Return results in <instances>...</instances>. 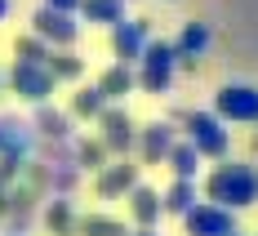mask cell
I'll list each match as a JSON object with an SVG mask.
<instances>
[{
  "label": "cell",
  "instance_id": "6da1fadb",
  "mask_svg": "<svg viewBox=\"0 0 258 236\" xmlns=\"http://www.w3.org/2000/svg\"><path fill=\"white\" fill-rule=\"evenodd\" d=\"M205 201L223 210H249L258 205V169L240 160H218L205 174Z\"/></svg>",
  "mask_w": 258,
  "mask_h": 236
},
{
  "label": "cell",
  "instance_id": "7a4b0ae2",
  "mask_svg": "<svg viewBox=\"0 0 258 236\" xmlns=\"http://www.w3.org/2000/svg\"><path fill=\"white\" fill-rule=\"evenodd\" d=\"M174 67H178V53L169 40H147L138 53V72H134V89L143 94H169L174 85Z\"/></svg>",
  "mask_w": 258,
  "mask_h": 236
},
{
  "label": "cell",
  "instance_id": "3957f363",
  "mask_svg": "<svg viewBox=\"0 0 258 236\" xmlns=\"http://www.w3.org/2000/svg\"><path fill=\"white\" fill-rule=\"evenodd\" d=\"M187 121V143L201 152V160H227L232 156V130L214 111H182Z\"/></svg>",
  "mask_w": 258,
  "mask_h": 236
},
{
  "label": "cell",
  "instance_id": "277c9868",
  "mask_svg": "<svg viewBox=\"0 0 258 236\" xmlns=\"http://www.w3.org/2000/svg\"><path fill=\"white\" fill-rule=\"evenodd\" d=\"M214 116L223 125H258V89L240 85V80H227L214 94Z\"/></svg>",
  "mask_w": 258,
  "mask_h": 236
},
{
  "label": "cell",
  "instance_id": "5b68a950",
  "mask_svg": "<svg viewBox=\"0 0 258 236\" xmlns=\"http://www.w3.org/2000/svg\"><path fill=\"white\" fill-rule=\"evenodd\" d=\"M31 36H40L49 49H72L80 40V23H76V14H62V9L40 5L31 14Z\"/></svg>",
  "mask_w": 258,
  "mask_h": 236
},
{
  "label": "cell",
  "instance_id": "8992f818",
  "mask_svg": "<svg viewBox=\"0 0 258 236\" xmlns=\"http://www.w3.org/2000/svg\"><path fill=\"white\" fill-rule=\"evenodd\" d=\"M98 143L107 147V156H125L129 147H134V138H138V130H134V116H129L120 103H107L103 111H98Z\"/></svg>",
  "mask_w": 258,
  "mask_h": 236
},
{
  "label": "cell",
  "instance_id": "52a82bcc",
  "mask_svg": "<svg viewBox=\"0 0 258 236\" xmlns=\"http://www.w3.org/2000/svg\"><path fill=\"white\" fill-rule=\"evenodd\" d=\"M53 85H58V80L45 72V63H18V58H14V67H9V89H14L18 98H27V103H49Z\"/></svg>",
  "mask_w": 258,
  "mask_h": 236
},
{
  "label": "cell",
  "instance_id": "ba28073f",
  "mask_svg": "<svg viewBox=\"0 0 258 236\" xmlns=\"http://www.w3.org/2000/svg\"><path fill=\"white\" fill-rule=\"evenodd\" d=\"M182 227H187V236H227L236 232V210H223L214 201H196L182 214Z\"/></svg>",
  "mask_w": 258,
  "mask_h": 236
},
{
  "label": "cell",
  "instance_id": "9c48e42d",
  "mask_svg": "<svg viewBox=\"0 0 258 236\" xmlns=\"http://www.w3.org/2000/svg\"><path fill=\"white\" fill-rule=\"evenodd\" d=\"M147 40H152L147 18H120V23L111 27V53H116V63H129V67H134Z\"/></svg>",
  "mask_w": 258,
  "mask_h": 236
},
{
  "label": "cell",
  "instance_id": "30bf717a",
  "mask_svg": "<svg viewBox=\"0 0 258 236\" xmlns=\"http://www.w3.org/2000/svg\"><path fill=\"white\" fill-rule=\"evenodd\" d=\"M134 183H138V165H129V160L120 156L116 165H103V169H98V179H94V192H98L103 201H111V196H125Z\"/></svg>",
  "mask_w": 258,
  "mask_h": 236
},
{
  "label": "cell",
  "instance_id": "8fae6325",
  "mask_svg": "<svg viewBox=\"0 0 258 236\" xmlns=\"http://www.w3.org/2000/svg\"><path fill=\"white\" fill-rule=\"evenodd\" d=\"M169 45H174V53H178V63H182V67H196V63H201V58L209 53V27L191 18V23H182L178 40H169Z\"/></svg>",
  "mask_w": 258,
  "mask_h": 236
},
{
  "label": "cell",
  "instance_id": "7c38bea8",
  "mask_svg": "<svg viewBox=\"0 0 258 236\" xmlns=\"http://www.w3.org/2000/svg\"><path fill=\"white\" fill-rule=\"evenodd\" d=\"M134 143H138V152H143V165H160L165 152L174 147V125H169V121H152Z\"/></svg>",
  "mask_w": 258,
  "mask_h": 236
},
{
  "label": "cell",
  "instance_id": "4fadbf2b",
  "mask_svg": "<svg viewBox=\"0 0 258 236\" xmlns=\"http://www.w3.org/2000/svg\"><path fill=\"white\" fill-rule=\"evenodd\" d=\"M125 196H129V214H134V223H138V227H156V223H160L165 205H160V192H156V187L134 183Z\"/></svg>",
  "mask_w": 258,
  "mask_h": 236
},
{
  "label": "cell",
  "instance_id": "5bb4252c",
  "mask_svg": "<svg viewBox=\"0 0 258 236\" xmlns=\"http://www.w3.org/2000/svg\"><path fill=\"white\" fill-rule=\"evenodd\" d=\"M98 94H103L107 103H120L125 94H134V67L129 63H111L98 76Z\"/></svg>",
  "mask_w": 258,
  "mask_h": 236
},
{
  "label": "cell",
  "instance_id": "9a60e30c",
  "mask_svg": "<svg viewBox=\"0 0 258 236\" xmlns=\"http://www.w3.org/2000/svg\"><path fill=\"white\" fill-rule=\"evenodd\" d=\"M76 14L85 23H94V27H116L125 18V0H80Z\"/></svg>",
  "mask_w": 258,
  "mask_h": 236
},
{
  "label": "cell",
  "instance_id": "2e32d148",
  "mask_svg": "<svg viewBox=\"0 0 258 236\" xmlns=\"http://www.w3.org/2000/svg\"><path fill=\"white\" fill-rule=\"evenodd\" d=\"M165 165L174 169V179H196L201 174V152L187 138H174V147L165 152Z\"/></svg>",
  "mask_w": 258,
  "mask_h": 236
},
{
  "label": "cell",
  "instance_id": "e0dca14e",
  "mask_svg": "<svg viewBox=\"0 0 258 236\" xmlns=\"http://www.w3.org/2000/svg\"><path fill=\"white\" fill-rule=\"evenodd\" d=\"M201 196H196V179H174V183L165 187V196H160V205H165V214H187L191 205H196Z\"/></svg>",
  "mask_w": 258,
  "mask_h": 236
},
{
  "label": "cell",
  "instance_id": "ac0fdd59",
  "mask_svg": "<svg viewBox=\"0 0 258 236\" xmlns=\"http://www.w3.org/2000/svg\"><path fill=\"white\" fill-rule=\"evenodd\" d=\"M45 72H49L53 80H80L85 58H80L76 49H49V53H45Z\"/></svg>",
  "mask_w": 258,
  "mask_h": 236
},
{
  "label": "cell",
  "instance_id": "d6986e66",
  "mask_svg": "<svg viewBox=\"0 0 258 236\" xmlns=\"http://www.w3.org/2000/svg\"><path fill=\"white\" fill-rule=\"evenodd\" d=\"M36 125H40V134L45 138H72V116L67 111H53V107H45V103H36Z\"/></svg>",
  "mask_w": 258,
  "mask_h": 236
},
{
  "label": "cell",
  "instance_id": "ffe728a7",
  "mask_svg": "<svg viewBox=\"0 0 258 236\" xmlns=\"http://www.w3.org/2000/svg\"><path fill=\"white\" fill-rule=\"evenodd\" d=\"M103 107H107V98L98 94V85H89V89H76V98H72V111H67V116H76V121H98Z\"/></svg>",
  "mask_w": 258,
  "mask_h": 236
},
{
  "label": "cell",
  "instance_id": "44dd1931",
  "mask_svg": "<svg viewBox=\"0 0 258 236\" xmlns=\"http://www.w3.org/2000/svg\"><path fill=\"white\" fill-rule=\"evenodd\" d=\"M76 227H80V236H129V227L120 218H111V214H85Z\"/></svg>",
  "mask_w": 258,
  "mask_h": 236
},
{
  "label": "cell",
  "instance_id": "7402d4cb",
  "mask_svg": "<svg viewBox=\"0 0 258 236\" xmlns=\"http://www.w3.org/2000/svg\"><path fill=\"white\" fill-rule=\"evenodd\" d=\"M72 223H76V214H72V201L53 196L49 210H45V227H49L53 236H72Z\"/></svg>",
  "mask_w": 258,
  "mask_h": 236
},
{
  "label": "cell",
  "instance_id": "603a6c76",
  "mask_svg": "<svg viewBox=\"0 0 258 236\" xmlns=\"http://www.w3.org/2000/svg\"><path fill=\"white\" fill-rule=\"evenodd\" d=\"M76 165H80V169H94V174H98V169L107 165V147L98 143V138H80V143H76Z\"/></svg>",
  "mask_w": 258,
  "mask_h": 236
},
{
  "label": "cell",
  "instance_id": "cb8c5ba5",
  "mask_svg": "<svg viewBox=\"0 0 258 236\" xmlns=\"http://www.w3.org/2000/svg\"><path fill=\"white\" fill-rule=\"evenodd\" d=\"M45 53H49V45L40 36H18L14 40V58L18 63H45Z\"/></svg>",
  "mask_w": 258,
  "mask_h": 236
},
{
  "label": "cell",
  "instance_id": "d4e9b609",
  "mask_svg": "<svg viewBox=\"0 0 258 236\" xmlns=\"http://www.w3.org/2000/svg\"><path fill=\"white\" fill-rule=\"evenodd\" d=\"M45 5H49V9H62V14H76L80 0H45Z\"/></svg>",
  "mask_w": 258,
  "mask_h": 236
},
{
  "label": "cell",
  "instance_id": "484cf974",
  "mask_svg": "<svg viewBox=\"0 0 258 236\" xmlns=\"http://www.w3.org/2000/svg\"><path fill=\"white\" fill-rule=\"evenodd\" d=\"M9 9H14V0H0V23L9 18Z\"/></svg>",
  "mask_w": 258,
  "mask_h": 236
},
{
  "label": "cell",
  "instance_id": "4316f807",
  "mask_svg": "<svg viewBox=\"0 0 258 236\" xmlns=\"http://www.w3.org/2000/svg\"><path fill=\"white\" fill-rule=\"evenodd\" d=\"M129 236H160L156 227H138V232H129Z\"/></svg>",
  "mask_w": 258,
  "mask_h": 236
},
{
  "label": "cell",
  "instance_id": "83f0119b",
  "mask_svg": "<svg viewBox=\"0 0 258 236\" xmlns=\"http://www.w3.org/2000/svg\"><path fill=\"white\" fill-rule=\"evenodd\" d=\"M227 236H245V232H227Z\"/></svg>",
  "mask_w": 258,
  "mask_h": 236
},
{
  "label": "cell",
  "instance_id": "f1b7e54d",
  "mask_svg": "<svg viewBox=\"0 0 258 236\" xmlns=\"http://www.w3.org/2000/svg\"><path fill=\"white\" fill-rule=\"evenodd\" d=\"M254 147H258V138H254Z\"/></svg>",
  "mask_w": 258,
  "mask_h": 236
},
{
  "label": "cell",
  "instance_id": "f546056e",
  "mask_svg": "<svg viewBox=\"0 0 258 236\" xmlns=\"http://www.w3.org/2000/svg\"><path fill=\"white\" fill-rule=\"evenodd\" d=\"M125 5H129V0H125Z\"/></svg>",
  "mask_w": 258,
  "mask_h": 236
}]
</instances>
